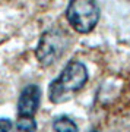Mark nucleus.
<instances>
[{"mask_svg":"<svg viewBox=\"0 0 130 132\" xmlns=\"http://www.w3.org/2000/svg\"><path fill=\"white\" fill-rule=\"evenodd\" d=\"M13 122L12 120H9V119H0V131H10V129H13Z\"/></svg>","mask_w":130,"mask_h":132,"instance_id":"nucleus-7","label":"nucleus"},{"mask_svg":"<svg viewBox=\"0 0 130 132\" xmlns=\"http://www.w3.org/2000/svg\"><path fill=\"white\" fill-rule=\"evenodd\" d=\"M66 18L76 32L89 34L99 21V6L97 0H70Z\"/></svg>","mask_w":130,"mask_h":132,"instance_id":"nucleus-3","label":"nucleus"},{"mask_svg":"<svg viewBox=\"0 0 130 132\" xmlns=\"http://www.w3.org/2000/svg\"><path fill=\"white\" fill-rule=\"evenodd\" d=\"M41 100V90L37 84H28L19 95L18 100V118L31 116L34 118L40 107Z\"/></svg>","mask_w":130,"mask_h":132,"instance_id":"nucleus-4","label":"nucleus"},{"mask_svg":"<svg viewBox=\"0 0 130 132\" xmlns=\"http://www.w3.org/2000/svg\"><path fill=\"white\" fill-rule=\"evenodd\" d=\"M18 131H37V122L31 116H22L18 118V122L15 123Z\"/></svg>","mask_w":130,"mask_h":132,"instance_id":"nucleus-6","label":"nucleus"},{"mask_svg":"<svg viewBox=\"0 0 130 132\" xmlns=\"http://www.w3.org/2000/svg\"><path fill=\"white\" fill-rule=\"evenodd\" d=\"M70 44V37L63 28L54 27L47 29L40 37L35 56L41 66H51L60 59Z\"/></svg>","mask_w":130,"mask_h":132,"instance_id":"nucleus-2","label":"nucleus"},{"mask_svg":"<svg viewBox=\"0 0 130 132\" xmlns=\"http://www.w3.org/2000/svg\"><path fill=\"white\" fill-rule=\"evenodd\" d=\"M53 129L54 131H78V125L67 116H59L53 122Z\"/></svg>","mask_w":130,"mask_h":132,"instance_id":"nucleus-5","label":"nucleus"},{"mask_svg":"<svg viewBox=\"0 0 130 132\" xmlns=\"http://www.w3.org/2000/svg\"><path fill=\"white\" fill-rule=\"evenodd\" d=\"M88 82V69L79 60H72L64 66L61 73L48 87V98L51 103H66L80 91Z\"/></svg>","mask_w":130,"mask_h":132,"instance_id":"nucleus-1","label":"nucleus"}]
</instances>
